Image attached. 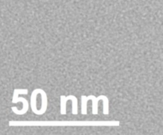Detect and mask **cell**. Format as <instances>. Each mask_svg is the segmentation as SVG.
<instances>
[{"instance_id":"obj_1","label":"cell","mask_w":163,"mask_h":135,"mask_svg":"<svg viewBox=\"0 0 163 135\" xmlns=\"http://www.w3.org/2000/svg\"><path fill=\"white\" fill-rule=\"evenodd\" d=\"M119 121H10L9 126H116Z\"/></svg>"},{"instance_id":"obj_3","label":"cell","mask_w":163,"mask_h":135,"mask_svg":"<svg viewBox=\"0 0 163 135\" xmlns=\"http://www.w3.org/2000/svg\"><path fill=\"white\" fill-rule=\"evenodd\" d=\"M19 94H23V95H27L28 94V90L27 89H14V94H13V98H12V103H17L18 102H23V107L22 110H18L17 107H11L12 111L16 114V115H25V113L28 111L29 109V103L28 101L24 98H19L18 96Z\"/></svg>"},{"instance_id":"obj_5","label":"cell","mask_w":163,"mask_h":135,"mask_svg":"<svg viewBox=\"0 0 163 135\" xmlns=\"http://www.w3.org/2000/svg\"><path fill=\"white\" fill-rule=\"evenodd\" d=\"M38 94H39V91H38V88H37L33 91L30 97L31 110H32V112H34L36 115H38V112H39V110L37 109V96Z\"/></svg>"},{"instance_id":"obj_6","label":"cell","mask_w":163,"mask_h":135,"mask_svg":"<svg viewBox=\"0 0 163 135\" xmlns=\"http://www.w3.org/2000/svg\"><path fill=\"white\" fill-rule=\"evenodd\" d=\"M68 100H70V96L67 97L65 96H61V114L62 115H66V104Z\"/></svg>"},{"instance_id":"obj_2","label":"cell","mask_w":163,"mask_h":135,"mask_svg":"<svg viewBox=\"0 0 163 135\" xmlns=\"http://www.w3.org/2000/svg\"><path fill=\"white\" fill-rule=\"evenodd\" d=\"M88 100L92 101V114L93 115H98V102L99 100L103 101V114L107 115H109V99L107 96H99V97H96L93 95L89 96H81V114L82 115H87V103Z\"/></svg>"},{"instance_id":"obj_4","label":"cell","mask_w":163,"mask_h":135,"mask_svg":"<svg viewBox=\"0 0 163 135\" xmlns=\"http://www.w3.org/2000/svg\"><path fill=\"white\" fill-rule=\"evenodd\" d=\"M38 91H39V94H41V96H42V108H41V110H39V112H38V115H41L45 114L46 110H47L48 98H47V95L45 92V91H43L41 88H38Z\"/></svg>"}]
</instances>
